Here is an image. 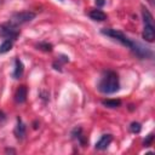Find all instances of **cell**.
<instances>
[{"label":"cell","instance_id":"cell-1","mask_svg":"<svg viewBox=\"0 0 155 155\" xmlns=\"http://www.w3.org/2000/svg\"><path fill=\"white\" fill-rule=\"evenodd\" d=\"M119 90H120L119 75L113 70L105 71L98 82V91L104 94H111L117 92Z\"/></svg>","mask_w":155,"mask_h":155},{"label":"cell","instance_id":"cell-2","mask_svg":"<svg viewBox=\"0 0 155 155\" xmlns=\"http://www.w3.org/2000/svg\"><path fill=\"white\" fill-rule=\"evenodd\" d=\"M142 17H143V23H144V28H143V39L148 42H153L155 39V28H154V19H153V15L150 13V11L148 8H145L144 6L142 7Z\"/></svg>","mask_w":155,"mask_h":155},{"label":"cell","instance_id":"cell-3","mask_svg":"<svg viewBox=\"0 0 155 155\" xmlns=\"http://www.w3.org/2000/svg\"><path fill=\"white\" fill-rule=\"evenodd\" d=\"M102 34L107 35V36H110L115 40H117L119 42H121L124 46H127L131 51H133V48L136 47V41L131 40L127 35H125L121 30H117V29H111V28H105V29H102Z\"/></svg>","mask_w":155,"mask_h":155},{"label":"cell","instance_id":"cell-4","mask_svg":"<svg viewBox=\"0 0 155 155\" xmlns=\"http://www.w3.org/2000/svg\"><path fill=\"white\" fill-rule=\"evenodd\" d=\"M18 35H19L18 25L12 23L11 21L2 23L0 25V36H2L5 39H10V40H16L18 38Z\"/></svg>","mask_w":155,"mask_h":155},{"label":"cell","instance_id":"cell-5","mask_svg":"<svg viewBox=\"0 0 155 155\" xmlns=\"http://www.w3.org/2000/svg\"><path fill=\"white\" fill-rule=\"evenodd\" d=\"M36 13L31 12V11H21V12H16L11 16V22L15 23L16 25H21V24H24L27 22H30L35 18Z\"/></svg>","mask_w":155,"mask_h":155},{"label":"cell","instance_id":"cell-6","mask_svg":"<svg viewBox=\"0 0 155 155\" xmlns=\"http://www.w3.org/2000/svg\"><path fill=\"white\" fill-rule=\"evenodd\" d=\"M111 140H113V136L111 134H109V133L108 134H103L101 137V139L96 143V149L97 150H105L110 145Z\"/></svg>","mask_w":155,"mask_h":155},{"label":"cell","instance_id":"cell-7","mask_svg":"<svg viewBox=\"0 0 155 155\" xmlns=\"http://www.w3.org/2000/svg\"><path fill=\"white\" fill-rule=\"evenodd\" d=\"M15 136L18 140H22L25 137V125L21 117H17V124L15 127Z\"/></svg>","mask_w":155,"mask_h":155},{"label":"cell","instance_id":"cell-8","mask_svg":"<svg viewBox=\"0 0 155 155\" xmlns=\"http://www.w3.org/2000/svg\"><path fill=\"white\" fill-rule=\"evenodd\" d=\"M88 16L91 19L96 21V22H103L107 19V13L103 12L102 10L99 8H92L90 12H88Z\"/></svg>","mask_w":155,"mask_h":155},{"label":"cell","instance_id":"cell-9","mask_svg":"<svg viewBox=\"0 0 155 155\" xmlns=\"http://www.w3.org/2000/svg\"><path fill=\"white\" fill-rule=\"evenodd\" d=\"M71 136H73V138L74 139H76L82 147H85L86 145V143H87V139H86V137H85V134H84V132H82V128L81 127H76V128H74L73 130V132H71Z\"/></svg>","mask_w":155,"mask_h":155},{"label":"cell","instance_id":"cell-10","mask_svg":"<svg viewBox=\"0 0 155 155\" xmlns=\"http://www.w3.org/2000/svg\"><path fill=\"white\" fill-rule=\"evenodd\" d=\"M27 87L25 86H19L15 93V101L16 103H24L27 101Z\"/></svg>","mask_w":155,"mask_h":155},{"label":"cell","instance_id":"cell-11","mask_svg":"<svg viewBox=\"0 0 155 155\" xmlns=\"http://www.w3.org/2000/svg\"><path fill=\"white\" fill-rule=\"evenodd\" d=\"M24 73V65L22 63V61L19 58H16L15 59V70H13V79H19Z\"/></svg>","mask_w":155,"mask_h":155},{"label":"cell","instance_id":"cell-12","mask_svg":"<svg viewBox=\"0 0 155 155\" xmlns=\"http://www.w3.org/2000/svg\"><path fill=\"white\" fill-rule=\"evenodd\" d=\"M13 46V40H10V39H5L2 41V44L0 45V54L2 53H6L8 52Z\"/></svg>","mask_w":155,"mask_h":155},{"label":"cell","instance_id":"cell-13","mask_svg":"<svg viewBox=\"0 0 155 155\" xmlns=\"http://www.w3.org/2000/svg\"><path fill=\"white\" fill-rule=\"evenodd\" d=\"M102 104L107 108L114 109V108H119L121 105V101L120 99H104V101H102Z\"/></svg>","mask_w":155,"mask_h":155},{"label":"cell","instance_id":"cell-14","mask_svg":"<svg viewBox=\"0 0 155 155\" xmlns=\"http://www.w3.org/2000/svg\"><path fill=\"white\" fill-rule=\"evenodd\" d=\"M36 47H38L39 50L45 51V52H51V51H52V45H51V44H48V42H45V41L39 42V44L36 45Z\"/></svg>","mask_w":155,"mask_h":155},{"label":"cell","instance_id":"cell-15","mask_svg":"<svg viewBox=\"0 0 155 155\" xmlns=\"http://www.w3.org/2000/svg\"><path fill=\"white\" fill-rule=\"evenodd\" d=\"M140 130H142V125H140L139 122H137V121L131 122V125H130V131H131L132 133H139Z\"/></svg>","mask_w":155,"mask_h":155},{"label":"cell","instance_id":"cell-16","mask_svg":"<svg viewBox=\"0 0 155 155\" xmlns=\"http://www.w3.org/2000/svg\"><path fill=\"white\" fill-rule=\"evenodd\" d=\"M153 140H154V133H149V134H148V137L144 139L143 145H144V147H149V145H151Z\"/></svg>","mask_w":155,"mask_h":155},{"label":"cell","instance_id":"cell-17","mask_svg":"<svg viewBox=\"0 0 155 155\" xmlns=\"http://www.w3.org/2000/svg\"><path fill=\"white\" fill-rule=\"evenodd\" d=\"M5 121H6V114L2 110H0V125H2Z\"/></svg>","mask_w":155,"mask_h":155},{"label":"cell","instance_id":"cell-18","mask_svg":"<svg viewBox=\"0 0 155 155\" xmlns=\"http://www.w3.org/2000/svg\"><path fill=\"white\" fill-rule=\"evenodd\" d=\"M94 2L98 7H103L105 5V0H94Z\"/></svg>","mask_w":155,"mask_h":155},{"label":"cell","instance_id":"cell-19","mask_svg":"<svg viewBox=\"0 0 155 155\" xmlns=\"http://www.w3.org/2000/svg\"><path fill=\"white\" fill-rule=\"evenodd\" d=\"M5 151H6V153H16V151H15L13 149H8V148H7V149H6Z\"/></svg>","mask_w":155,"mask_h":155}]
</instances>
